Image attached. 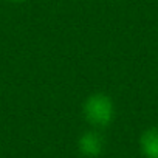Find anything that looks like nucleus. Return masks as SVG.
I'll use <instances>...</instances> for the list:
<instances>
[{"mask_svg": "<svg viewBox=\"0 0 158 158\" xmlns=\"http://www.w3.org/2000/svg\"><path fill=\"white\" fill-rule=\"evenodd\" d=\"M106 147L104 136L98 132V129H92L84 132L77 139V150L85 158H98Z\"/></svg>", "mask_w": 158, "mask_h": 158, "instance_id": "f03ea898", "label": "nucleus"}, {"mask_svg": "<svg viewBox=\"0 0 158 158\" xmlns=\"http://www.w3.org/2000/svg\"><path fill=\"white\" fill-rule=\"evenodd\" d=\"M82 116L93 129H106L115 119V102L102 92L92 93L82 102Z\"/></svg>", "mask_w": 158, "mask_h": 158, "instance_id": "f257e3e1", "label": "nucleus"}, {"mask_svg": "<svg viewBox=\"0 0 158 158\" xmlns=\"http://www.w3.org/2000/svg\"><path fill=\"white\" fill-rule=\"evenodd\" d=\"M6 2H11V3H23V2H28V0H6Z\"/></svg>", "mask_w": 158, "mask_h": 158, "instance_id": "20e7f679", "label": "nucleus"}, {"mask_svg": "<svg viewBox=\"0 0 158 158\" xmlns=\"http://www.w3.org/2000/svg\"><path fill=\"white\" fill-rule=\"evenodd\" d=\"M139 150L144 158H158V127L146 129L141 133Z\"/></svg>", "mask_w": 158, "mask_h": 158, "instance_id": "7ed1b4c3", "label": "nucleus"}]
</instances>
